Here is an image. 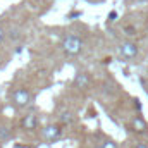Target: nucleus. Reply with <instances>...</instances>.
<instances>
[{"label":"nucleus","mask_w":148,"mask_h":148,"mask_svg":"<svg viewBox=\"0 0 148 148\" xmlns=\"http://www.w3.org/2000/svg\"><path fill=\"white\" fill-rule=\"evenodd\" d=\"M60 47H62V50H64L66 55H69V57H76V55H79V53L83 52L84 43H83V40L77 36V35H67V36L62 40Z\"/></svg>","instance_id":"nucleus-1"},{"label":"nucleus","mask_w":148,"mask_h":148,"mask_svg":"<svg viewBox=\"0 0 148 148\" xmlns=\"http://www.w3.org/2000/svg\"><path fill=\"white\" fill-rule=\"evenodd\" d=\"M29 102H31V93H29L26 88H17V90L12 93V103H14V107L24 109V107L29 105Z\"/></svg>","instance_id":"nucleus-2"},{"label":"nucleus","mask_w":148,"mask_h":148,"mask_svg":"<svg viewBox=\"0 0 148 148\" xmlns=\"http://www.w3.org/2000/svg\"><path fill=\"white\" fill-rule=\"evenodd\" d=\"M41 136H43V140H47V141H55V140H59V138L62 136V124H48V126H45L43 131H41Z\"/></svg>","instance_id":"nucleus-3"},{"label":"nucleus","mask_w":148,"mask_h":148,"mask_svg":"<svg viewBox=\"0 0 148 148\" xmlns=\"http://www.w3.org/2000/svg\"><path fill=\"white\" fill-rule=\"evenodd\" d=\"M119 50H121V55H122L126 60H133V59L138 57V45L133 43V41H124V43H121Z\"/></svg>","instance_id":"nucleus-4"},{"label":"nucleus","mask_w":148,"mask_h":148,"mask_svg":"<svg viewBox=\"0 0 148 148\" xmlns=\"http://www.w3.org/2000/svg\"><path fill=\"white\" fill-rule=\"evenodd\" d=\"M90 84H91V77H90L88 73H77L76 74V77H74V86H76L79 91L88 90Z\"/></svg>","instance_id":"nucleus-5"},{"label":"nucleus","mask_w":148,"mask_h":148,"mask_svg":"<svg viewBox=\"0 0 148 148\" xmlns=\"http://www.w3.org/2000/svg\"><path fill=\"white\" fill-rule=\"evenodd\" d=\"M21 126H23V129H26V131L36 129L38 127V115L36 114H28V115L21 121Z\"/></svg>","instance_id":"nucleus-6"},{"label":"nucleus","mask_w":148,"mask_h":148,"mask_svg":"<svg viewBox=\"0 0 148 148\" xmlns=\"http://www.w3.org/2000/svg\"><path fill=\"white\" fill-rule=\"evenodd\" d=\"M131 129H133L134 133H143V131H147V122L143 121V117L136 115V117L131 121Z\"/></svg>","instance_id":"nucleus-7"},{"label":"nucleus","mask_w":148,"mask_h":148,"mask_svg":"<svg viewBox=\"0 0 148 148\" xmlns=\"http://www.w3.org/2000/svg\"><path fill=\"white\" fill-rule=\"evenodd\" d=\"M73 121H74V114L73 112L66 110V112L60 114V124H71Z\"/></svg>","instance_id":"nucleus-8"},{"label":"nucleus","mask_w":148,"mask_h":148,"mask_svg":"<svg viewBox=\"0 0 148 148\" xmlns=\"http://www.w3.org/2000/svg\"><path fill=\"white\" fill-rule=\"evenodd\" d=\"M10 138H12L10 131H9V129H5V127H0V140H2V141H9Z\"/></svg>","instance_id":"nucleus-9"},{"label":"nucleus","mask_w":148,"mask_h":148,"mask_svg":"<svg viewBox=\"0 0 148 148\" xmlns=\"http://www.w3.org/2000/svg\"><path fill=\"white\" fill-rule=\"evenodd\" d=\"M100 148H119V147H117V143H115V141L107 140V141H103V143L100 145Z\"/></svg>","instance_id":"nucleus-10"},{"label":"nucleus","mask_w":148,"mask_h":148,"mask_svg":"<svg viewBox=\"0 0 148 148\" xmlns=\"http://www.w3.org/2000/svg\"><path fill=\"white\" fill-rule=\"evenodd\" d=\"M115 19H117V12H114V10H112L110 14H109V21L112 23V21H115Z\"/></svg>","instance_id":"nucleus-11"},{"label":"nucleus","mask_w":148,"mask_h":148,"mask_svg":"<svg viewBox=\"0 0 148 148\" xmlns=\"http://www.w3.org/2000/svg\"><path fill=\"white\" fill-rule=\"evenodd\" d=\"M141 84L145 86V90H147V93H148V79H143V77H141Z\"/></svg>","instance_id":"nucleus-12"},{"label":"nucleus","mask_w":148,"mask_h":148,"mask_svg":"<svg viewBox=\"0 0 148 148\" xmlns=\"http://www.w3.org/2000/svg\"><path fill=\"white\" fill-rule=\"evenodd\" d=\"M5 38V31H3V28L0 26V43H2V40Z\"/></svg>","instance_id":"nucleus-13"},{"label":"nucleus","mask_w":148,"mask_h":148,"mask_svg":"<svg viewBox=\"0 0 148 148\" xmlns=\"http://www.w3.org/2000/svg\"><path fill=\"white\" fill-rule=\"evenodd\" d=\"M134 148H148V145L147 143H136V147Z\"/></svg>","instance_id":"nucleus-14"},{"label":"nucleus","mask_w":148,"mask_h":148,"mask_svg":"<svg viewBox=\"0 0 148 148\" xmlns=\"http://www.w3.org/2000/svg\"><path fill=\"white\" fill-rule=\"evenodd\" d=\"M0 64H2V59H0Z\"/></svg>","instance_id":"nucleus-15"}]
</instances>
